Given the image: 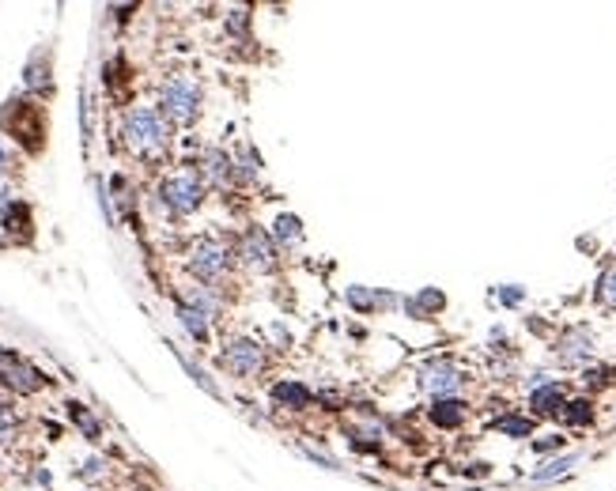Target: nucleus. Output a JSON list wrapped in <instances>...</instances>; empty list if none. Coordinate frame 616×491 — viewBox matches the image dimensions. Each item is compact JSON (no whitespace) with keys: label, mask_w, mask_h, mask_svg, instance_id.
<instances>
[{"label":"nucleus","mask_w":616,"mask_h":491,"mask_svg":"<svg viewBox=\"0 0 616 491\" xmlns=\"http://www.w3.org/2000/svg\"><path fill=\"white\" fill-rule=\"evenodd\" d=\"M121 137L129 144V152L140 156V159H159L166 147H171V121L159 106H133L125 114V125H121Z\"/></svg>","instance_id":"obj_1"},{"label":"nucleus","mask_w":616,"mask_h":491,"mask_svg":"<svg viewBox=\"0 0 616 491\" xmlns=\"http://www.w3.org/2000/svg\"><path fill=\"white\" fill-rule=\"evenodd\" d=\"M159 201L175 212V216H194L204 201V182L197 175H189V170H178V175L163 178L159 185Z\"/></svg>","instance_id":"obj_4"},{"label":"nucleus","mask_w":616,"mask_h":491,"mask_svg":"<svg viewBox=\"0 0 616 491\" xmlns=\"http://www.w3.org/2000/svg\"><path fill=\"white\" fill-rule=\"evenodd\" d=\"M579 461V454H564V458H556V461H548V465H541L537 473H534V484H545V480H556V477H564L571 465Z\"/></svg>","instance_id":"obj_21"},{"label":"nucleus","mask_w":616,"mask_h":491,"mask_svg":"<svg viewBox=\"0 0 616 491\" xmlns=\"http://www.w3.org/2000/svg\"><path fill=\"white\" fill-rule=\"evenodd\" d=\"M178 317H182V326H185V333H189V336H194V340H201V345H204V340H208V322H212V317H204L201 310H194V307H189V303H182V298H178Z\"/></svg>","instance_id":"obj_14"},{"label":"nucleus","mask_w":616,"mask_h":491,"mask_svg":"<svg viewBox=\"0 0 616 491\" xmlns=\"http://www.w3.org/2000/svg\"><path fill=\"white\" fill-rule=\"evenodd\" d=\"M348 303L359 307V310H371V295H364L359 288H352V291H348Z\"/></svg>","instance_id":"obj_26"},{"label":"nucleus","mask_w":616,"mask_h":491,"mask_svg":"<svg viewBox=\"0 0 616 491\" xmlns=\"http://www.w3.org/2000/svg\"><path fill=\"white\" fill-rule=\"evenodd\" d=\"M420 386L428 390V393H435V401H442V397H454V393L465 386V374L454 367L450 359H435V363H428V367H423Z\"/></svg>","instance_id":"obj_9"},{"label":"nucleus","mask_w":616,"mask_h":491,"mask_svg":"<svg viewBox=\"0 0 616 491\" xmlns=\"http://www.w3.org/2000/svg\"><path fill=\"white\" fill-rule=\"evenodd\" d=\"M272 401L280 404V409H291V412H307L310 409V401H314V393L303 386V382H295V378H284V382H276L272 386Z\"/></svg>","instance_id":"obj_11"},{"label":"nucleus","mask_w":616,"mask_h":491,"mask_svg":"<svg viewBox=\"0 0 616 491\" xmlns=\"http://www.w3.org/2000/svg\"><path fill=\"white\" fill-rule=\"evenodd\" d=\"M12 435H15V423H12V416L5 409H0V442H8Z\"/></svg>","instance_id":"obj_25"},{"label":"nucleus","mask_w":616,"mask_h":491,"mask_svg":"<svg viewBox=\"0 0 616 491\" xmlns=\"http://www.w3.org/2000/svg\"><path fill=\"white\" fill-rule=\"evenodd\" d=\"M0 382L12 390V393H38L42 386H46V378H42V371H34L27 359H19L12 352H0Z\"/></svg>","instance_id":"obj_7"},{"label":"nucleus","mask_w":616,"mask_h":491,"mask_svg":"<svg viewBox=\"0 0 616 491\" xmlns=\"http://www.w3.org/2000/svg\"><path fill=\"white\" fill-rule=\"evenodd\" d=\"M239 261H242L250 272H272V269H276L272 239H269L261 227L242 231V239H239Z\"/></svg>","instance_id":"obj_8"},{"label":"nucleus","mask_w":616,"mask_h":491,"mask_svg":"<svg viewBox=\"0 0 616 491\" xmlns=\"http://www.w3.org/2000/svg\"><path fill=\"white\" fill-rule=\"evenodd\" d=\"M0 125H12V137L27 147V152H38L42 137H46V121H42V110L31 102H8V110L0 114Z\"/></svg>","instance_id":"obj_5"},{"label":"nucleus","mask_w":616,"mask_h":491,"mask_svg":"<svg viewBox=\"0 0 616 491\" xmlns=\"http://www.w3.org/2000/svg\"><path fill=\"white\" fill-rule=\"evenodd\" d=\"M220 363L239 378H258L265 371V348L258 345V340H250V336H235V340H227L223 345Z\"/></svg>","instance_id":"obj_6"},{"label":"nucleus","mask_w":616,"mask_h":491,"mask_svg":"<svg viewBox=\"0 0 616 491\" xmlns=\"http://www.w3.org/2000/svg\"><path fill=\"white\" fill-rule=\"evenodd\" d=\"M598 303H602V307H616V265L602 272V280H598Z\"/></svg>","instance_id":"obj_23"},{"label":"nucleus","mask_w":616,"mask_h":491,"mask_svg":"<svg viewBox=\"0 0 616 491\" xmlns=\"http://www.w3.org/2000/svg\"><path fill=\"white\" fill-rule=\"evenodd\" d=\"M564 404H567V393L560 382H545V386H534V393H529L534 416H564Z\"/></svg>","instance_id":"obj_10"},{"label":"nucleus","mask_w":616,"mask_h":491,"mask_svg":"<svg viewBox=\"0 0 616 491\" xmlns=\"http://www.w3.org/2000/svg\"><path fill=\"white\" fill-rule=\"evenodd\" d=\"M5 227H8V234H31V212H27V204H8V212H5Z\"/></svg>","instance_id":"obj_20"},{"label":"nucleus","mask_w":616,"mask_h":491,"mask_svg":"<svg viewBox=\"0 0 616 491\" xmlns=\"http://www.w3.org/2000/svg\"><path fill=\"white\" fill-rule=\"evenodd\" d=\"M69 412H72V420H76V427H83V435L88 439H99L102 435V427H99V420L83 409V404H69Z\"/></svg>","instance_id":"obj_22"},{"label":"nucleus","mask_w":616,"mask_h":491,"mask_svg":"<svg viewBox=\"0 0 616 491\" xmlns=\"http://www.w3.org/2000/svg\"><path fill=\"white\" fill-rule=\"evenodd\" d=\"M593 416H598V412H593V401H586V397H575V401L564 404V420L571 427H590Z\"/></svg>","instance_id":"obj_17"},{"label":"nucleus","mask_w":616,"mask_h":491,"mask_svg":"<svg viewBox=\"0 0 616 491\" xmlns=\"http://www.w3.org/2000/svg\"><path fill=\"white\" fill-rule=\"evenodd\" d=\"M465 416H469V404L458 401V397H442V401L431 404V423L442 427V431H454V427H461Z\"/></svg>","instance_id":"obj_12"},{"label":"nucleus","mask_w":616,"mask_h":491,"mask_svg":"<svg viewBox=\"0 0 616 491\" xmlns=\"http://www.w3.org/2000/svg\"><path fill=\"white\" fill-rule=\"evenodd\" d=\"M159 110L166 114V121L194 125L201 114V83L194 76H171L159 88Z\"/></svg>","instance_id":"obj_2"},{"label":"nucleus","mask_w":616,"mask_h":491,"mask_svg":"<svg viewBox=\"0 0 616 491\" xmlns=\"http://www.w3.org/2000/svg\"><path fill=\"white\" fill-rule=\"evenodd\" d=\"M496 431L511 435V439H529V435H534V420H529V416H499Z\"/></svg>","instance_id":"obj_19"},{"label":"nucleus","mask_w":616,"mask_h":491,"mask_svg":"<svg viewBox=\"0 0 616 491\" xmlns=\"http://www.w3.org/2000/svg\"><path fill=\"white\" fill-rule=\"evenodd\" d=\"M522 295H526L522 288H507V291H499V298H503L507 307H518V303H522Z\"/></svg>","instance_id":"obj_27"},{"label":"nucleus","mask_w":616,"mask_h":491,"mask_svg":"<svg viewBox=\"0 0 616 491\" xmlns=\"http://www.w3.org/2000/svg\"><path fill=\"white\" fill-rule=\"evenodd\" d=\"M593 355V340L586 329H571L564 340H560V359L564 363H586Z\"/></svg>","instance_id":"obj_13"},{"label":"nucleus","mask_w":616,"mask_h":491,"mask_svg":"<svg viewBox=\"0 0 616 491\" xmlns=\"http://www.w3.org/2000/svg\"><path fill=\"white\" fill-rule=\"evenodd\" d=\"M276 242H280L284 250L299 246V242H303V223L295 220V216H280V220H276Z\"/></svg>","instance_id":"obj_18"},{"label":"nucleus","mask_w":616,"mask_h":491,"mask_svg":"<svg viewBox=\"0 0 616 491\" xmlns=\"http://www.w3.org/2000/svg\"><path fill=\"white\" fill-rule=\"evenodd\" d=\"M204 175L216 185H223V182H231V175H235V163H231V156H223V152H208L204 156Z\"/></svg>","instance_id":"obj_15"},{"label":"nucleus","mask_w":616,"mask_h":491,"mask_svg":"<svg viewBox=\"0 0 616 491\" xmlns=\"http://www.w3.org/2000/svg\"><path fill=\"white\" fill-rule=\"evenodd\" d=\"M446 307V298H442V291H435V288H428V291H420L416 298H409V314L412 317H428V314H435V310H442Z\"/></svg>","instance_id":"obj_16"},{"label":"nucleus","mask_w":616,"mask_h":491,"mask_svg":"<svg viewBox=\"0 0 616 491\" xmlns=\"http://www.w3.org/2000/svg\"><path fill=\"white\" fill-rule=\"evenodd\" d=\"M560 446H564V439H560V435H548V439L534 442V450H537V454H548V450H560Z\"/></svg>","instance_id":"obj_24"},{"label":"nucleus","mask_w":616,"mask_h":491,"mask_svg":"<svg viewBox=\"0 0 616 491\" xmlns=\"http://www.w3.org/2000/svg\"><path fill=\"white\" fill-rule=\"evenodd\" d=\"M231 265H235V253H231V246L220 242V239H197L194 250H189V258H185L189 276L201 284H220L231 272Z\"/></svg>","instance_id":"obj_3"}]
</instances>
